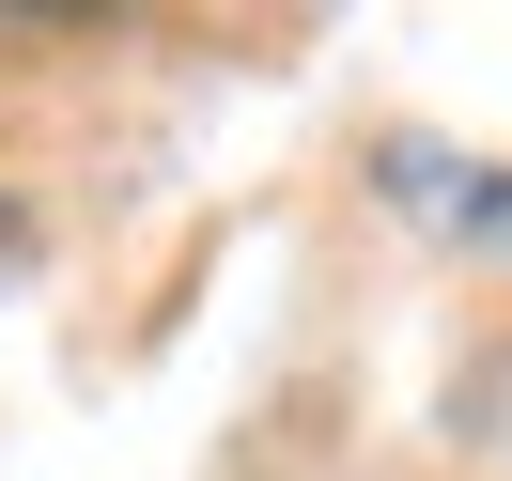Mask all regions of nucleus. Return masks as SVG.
<instances>
[{"mask_svg":"<svg viewBox=\"0 0 512 481\" xmlns=\"http://www.w3.org/2000/svg\"><path fill=\"white\" fill-rule=\"evenodd\" d=\"M16 264H32V218H16V187H0V280H16Z\"/></svg>","mask_w":512,"mask_h":481,"instance_id":"obj_1","label":"nucleus"}]
</instances>
